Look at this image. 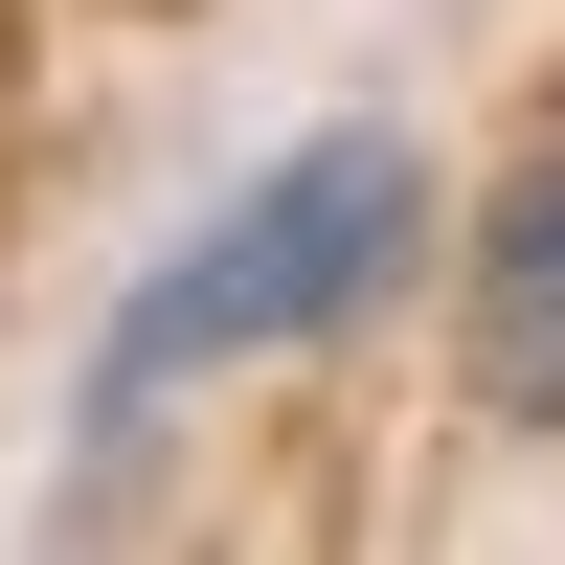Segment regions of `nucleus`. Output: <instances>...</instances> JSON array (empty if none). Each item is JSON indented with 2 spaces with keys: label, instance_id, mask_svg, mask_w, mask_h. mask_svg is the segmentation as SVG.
<instances>
[{
  "label": "nucleus",
  "instance_id": "obj_1",
  "mask_svg": "<svg viewBox=\"0 0 565 565\" xmlns=\"http://www.w3.org/2000/svg\"><path fill=\"white\" fill-rule=\"evenodd\" d=\"M430 226V181H407V136H295V159L249 181V204H204L159 271L114 295V430L159 385H204V362H271V340H340L362 295H385V249Z\"/></svg>",
  "mask_w": 565,
  "mask_h": 565
},
{
  "label": "nucleus",
  "instance_id": "obj_2",
  "mask_svg": "<svg viewBox=\"0 0 565 565\" xmlns=\"http://www.w3.org/2000/svg\"><path fill=\"white\" fill-rule=\"evenodd\" d=\"M476 407L565 430V159H521L498 226H476Z\"/></svg>",
  "mask_w": 565,
  "mask_h": 565
}]
</instances>
